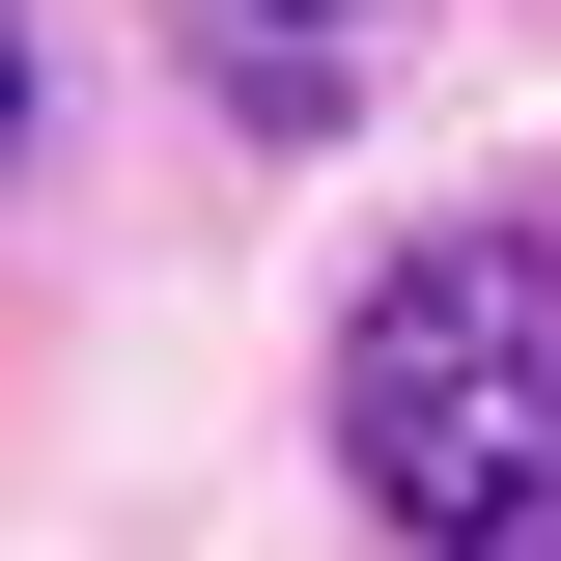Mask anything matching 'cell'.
Wrapping results in <instances>:
<instances>
[{"mask_svg":"<svg viewBox=\"0 0 561 561\" xmlns=\"http://www.w3.org/2000/svg\"><path fill=\"white\" fill-rule=\"evenodd\" d=\"M337 449H365V505L421 561H561V253L534 225H449V253L365 280Z\"/></svg>","mask_w":561,"mask_h":561,"instance_id":"obj_1","label":"cell"},{"mask_svg":"<svg viewBox=\"0 0 561 561\" xmlns=\"http://www.w3.org/2000/svg\"><path fill=\"white\" fill-rule=\"evenodd\" d=\"M169 28H197L225 113H337V84H365V0H169Z\"/></svg>","mask_w":561,"mask_h":561,"instance_id":"obj_2","label":"cell"},{"mask_svg":"<svg viewBox=\"0 0 561 561\" xmlns=\"http://www.w3.org/2000/svg\"><path fill=\"white\" fill-rule=\"evenodd\" d=\"M0 140H28V57H0Z\"/></svg>","mask_w":561,"mask_h":561,"instance_id":"obj_3","label":"cell"}]
</instances>
